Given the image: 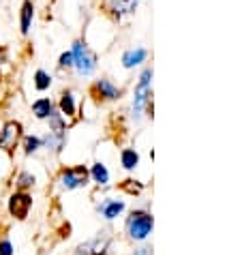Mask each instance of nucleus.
Returning <instances> with one entry per match:
<instances>
[{
    "mask_svg": "<svg viewBox=\"0 0 242 255\" xmlns=\"http://www.w3.org/2000/svg\"><path fill=\"white\" fill-rule=\"evenodd\" d=\"M124 210V202H118V200H105L101 206H99V212L105 217V219H116L120 212Z\"/></svg>",
    "mask_w": 242,
    "mask_h": 255,
    "instance_id": "14",
    "label": "nucleus"
},
{
    "mask_svg": "<svg viewBox=\"0 0 242 255\" xmlns=\"http://www.w3.org/2000/svg\"><path fill=\"white\" fill-rule=\"evenodd\" d=\"M71 54H73V69L77 71V75L88 77V75H92L97 71V56L86 45V41L84 39L73 41V45H71Z\"/></svg>",
    "mask_w": 242,
    "mask_h": 255,
    "instance_id": "1",
    "label": "nucleus"
},
{
    "mask_svg": "<svg viewBox=\"0 0 242 255\" xmlns=\"http://www.w3.org/2000/svg\"><path fill=\"white\" fill-rule=\"evenodd\" d=\"M148 58V49L146 47H133V49H126V52L122 54V67L124 69H133L141 65Z\"/></svg>",
    "mask_w": 242,
    "mask_h": 255,
    "instance_id": "10",
    "label": "nucleus"
},
{
    "mask_svg": "<svg viewBox=\"0 0 242 255\" xmlns=\"http://www.w3.org/2000/svg\"><path fill=\"white\" fill-rule=\"evenodd\" d=\"M90 176H92V180L97 182V185H108L110 182V172H108V167L103 165V163H95L90 169Z\"/></svg>",
    "mask_w": 242,
    "mask_h": 255,
    "instance_id": "16",
    "label": "nucleus"
},
{
    "mask_svg": "<svg viewBox=\"0 0 242 255\" xmlns=\"http://www.w3.org/2000/svg\"><path fill=\"white\" fill-rule=\"evenodd\" d=\"M47 123H49V131H67V118L58 110H54L47 116Z\"/></svg>",
    "mask_w": 242,
    "mask_h": 255,
    "instance_id": "19",
    "label": "nucleus"
},
{
    "mask_svg": "<svg viewBox=\"0 0 242 255\" xmlns=\"http://www.w3.org/2000/svg\"><path fill=\"white\" fill-rule=\"evenodd\" d=\"M152 230V217L144 210H135L131 212V217L126 219V232L135 240H144Z\"/></svg>",
    "mask_w": 242,
    "mask_h": 255,
    "instance_id": "3",
    "label": "nucleus"
},
{
    "mask_svg": "<svg viewBox=\"0 0 242 255\" xmlns=\"http://www.w3.org/2000/svg\"><path fill=\"white\" fill-rule=\"evenodd\" d=\"M122 189H126L129 193H139L141 185H133V180H126V185H122Z\"/></svg>",
    "mask_w": 242,
    "mask_h": 255,
    "instance_id": "23",
    "label": "nucleus"
},
{
    "mask_svg": "<svg viewBox=\"0 0 242 255\" xmlns=\"http://www.w3.org/2000/svg\"><path fill=\"white\" fill-rule=\"evenodd\" d=\"M58 69H73V54H71V49L69 52H62L60 54V58H58Z\"/></svg>",
    "mask_w": 242,
    "mask_h": 255,
    "instance_id": "21",
    "label": "nucleus"
},
{
    "mask_svg": "<svg viewBox=\"0 0 242 255\" xmlns=\"http://www.w3.org/2000/svg\"><path fill=\"white\" fill-rule=\"evenodd\" d=\"M32 19H34V2L32 0H24L22 9H19V32H22L24 37L30 32Z\"/></svg>",
    "mask_w": 242,
    "mask_h": 255,
    "instance_id": "9",
    "label": "nucleus"
},
{
    "mask_svg": "<svg viewBox=\"0 0 242 255\" xmlns=\"http://www.w3.org/2000/svg\"><path fill=\"white\" fill-rule=\"evenodd\" d=\"M22 139V123L17 120H9V123L2 125L0 129V150H6V152H13Z\"/></svg>",
    "mask_w": 242,
    "mask_h": 255,
    "instance_id": "5",
    "label": "nucleus"
},
{
    "mask_svg": "<svg viewBox=\"0 0 242 255\" xmlns=\"http://www.w3.org/2000/svg\"><path fill=\"white\" fill-rule=\"evenodd\" d=\"M22 148H24V154H34L39 148H43V139L37 137V135H24Z\"/></svg>",
    "mask_w": 242,
    "mask_h": 255,
    "instance_id": "18",
    "label": "nucleus"
},
{
    "mask_svg": "<svg viewBox=\"0 0 242 255\" xmlns=\"http://www.w3.org/2000/svg\"><path fill=\"white\" fill-rule=\"evenodd\" d=\"M58 112L65 118H73L75 112H77V103H75V95L71 90H65L58 99Z\"/></svg>",
    "mask_w": 242,
    "mask_h": 255,
    "instance_id": "11",
    "label": "nucleus"
},
{
    "mask_svg": "<svg viewBox=\"0 0 242 255\" xmlns=\"http://www.w3.org/2000/svg\"><path fill=\"white\" fill-rule=\"evenodd\" d=\"M34 182H37V178H34L30 172H19L15 178V187H17V191H28L34 187Z\"/></svg>",
    "mask_w": 242,
    "mask_h": 255,
    "instance_id": "20",
    "label": "nucleus"
},
{
    "mask_svg": "<svg viewBox=\"0 0 242 255\" xmlns=\"http://www.w3.org/2000/svg\"><path fill=\"white\" fill-rule=\"evenodd\" d=\"M0 255H13V245L11 240H0Z\"/></svg>",
    "mask_w": 242,
    "mask_h": 255,
    "instance_id": "22",
    "label": "nucleus"
},
{
    "mask_svg": "<svg viewBox=\"0 0 242 255\" xmlns=\"http://www.w3.org/2000/svg\"><path fill=\"white\" fill-rule=\"evenodd\" d=\"M32 206V197L26 193V191H15L11 197H9V212L19 221H24L28 217V210Z\"/></svg>",
    "mask_w": 242,
    "mask_h": 255,
    "instance_id": "6",
    "label": "nucleus"
},
{
    "mask_svg": "<svg viewBox=\"0 0 242 255\" xmlns=\"http://www.w3.org/2000/svg\"><path fill=\"white\" fill-rule=\"evenodd\" d=\"M32 84L39 93H45V90H49V86H52V75H49L45 69H37L32 75Z\"/></svg>",
    "mask_w": 242,
    "mask_h": 255,
    "instance_id": "15",
    "label": "nucleus"
},
{
    "mask_svg": "<svg viewBox=\"0 0 242 255\" xmlns=\"http://www.w3.org/2000/svg\"><path fill=\"white\" fill-rule=\"evenodd\" d=\"M90 178V172L84 165H75V167H62L58 174V182L62 189L73 191L80 187H86Z\"/></svg>",
    "mask_w": 242,
    "mask_h": 255,
    "instance_id": "2",
    "label": "nucleus"
},
{
    "mask_svg": "<svg viewBox=\"0 0 242 255\" xmlns=\"http://www.w3.org/2000/svg\"><path fill=\"white\" fill-rule=\"evenodd\" d=\"M137 4H139V0H110L105 9H108V13L114 19H122L126 15H131V13H135Z\"/></svg>",
    "mask_w": 242,
    "mask_h": 255,
    "instance_id": "8",
    "label": "nucleus"
},
{
    "mask_svg": "<svg viewBox=\"0 0 242 255\" xmlns=\"http://www.w3.org/2000/svg\"><path fill=\"white\" fill-rule=\"evenodd\" d=\"M54 110H56V105H54L52 99H47V97L37 99V101L32 103V114H34V118H39V120H47V116L52 114Z\"/></svg>",
    "mask_w": 242,
    "mask_h": 255,
    "instance_id": "13",
    "label": "nucleus"
},
{
    "mask_svg": "<svg viewBox=\"0 0 242 255\" xmlns=\"http://www.w3.org/2000/svg\"><path fill=\"white\" fill-rule=\"evenodd\" d=\"M67 144V131H49L43 137V146H47V150L60 152Z\"/></svg>",
    "mask_w": 242,
    "mask_h": 255,
    "instance_id": "12",
    "label": "nucleus"
},
{
    "mask_svg": "<svg viewBox=\"0 0 242 255\" xmlns=\"http://www.w3.org/2000/svg\"><path fill=\"white\" fill-rule=\"evenodd\" d=\"M120 163H122L124 169H133V167H137V163H139V154L135 152L133 148H124V150L120 152Z\"/></svg>",
    "mask_w": 242,
    "mask_h": 255,
    "instance_id": "17",
    "label": "nucleus"
},
{
    "mask_svg": "<svg viewBox=\"0 0 242 255\" xmlns=\"http://www.w3.org/2000/svg\"><path fill=\"white\" fill-rule=\"evenodd\" d=\"M150 82H152V69H144L139 75V84L135 88V101H133V112L139 116L144 112L148 99H150Z\"/></svg>",
    "mask_w": 242,
    "mask_h": 255,
    "instance_id": "4",
    "label": "nucleus"
},
{
    "mask_svg": "<svg viewBox=\"0 0 242 255\" xmlns=\"http://www.w3.org/2000/svg\"><path fill=\"white\" fill-rule=\"evenodd\" d=\"M135 255H150V249H148V247H144V249H139V253H135Z\"/></svg>",
    "mask_w": 242,
    "mask_h": 255,
    "instance_id": "24",
    "label": "nucleus"
},
{
    "mask_svg": "<svg viewBox=\"0 0 242 255\" xmlns=\"http://www.w3.org/2000/svg\"><path fill=\"white\" fill-rule=\"evenodd\" d=\"M120 95H122V90L108 77L97 80L95 86H92V97H97L99 101H116V99H120Z\"/></svg>",
    "mask_w": 242,
    "mask_h": 255,
    "instance_id": "7",
    "label": "nucleus"
}]
</instances>
